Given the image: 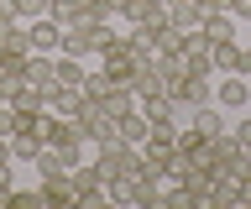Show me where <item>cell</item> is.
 <instances>
[{
    "label": "cell",
    "mask_w": 251,
    "mask_h": 209,
    "mask_svg": "<svg viewBox=\"0 0 251 209\" xmlns=\"http://www.w3.org/2000/svg\"><path fill=\"white\" fill-rule=\"evenodd\" d=\"M115 131H121V141H131V146H141L147 136H152V126H147V115H141V110L121 115V120H115Z\"/></svg>",
    "instance_id": "9a60e30c"
},
{
    "label": "cell",
    "mask_w": 251,
    "mask_h": 209,
    "mask_svg": "<svg viewBox=\"0 0 251 209\" xmlns=\"http://www.w3.org/2000/svg\"><path fill=\"white\" fill-rule=\"evenodd\" d=\"M84 73H89V68H84V58L58 52V84H78V89H84Z\"/></svg>",
    "instance_id": "e0dca14e"
},
{
    "label": "cell",
    "mask_w": 251,
    "mask_h": 209,
    "mask_svg": "<svg viewBox=\"0 0 251 209\" xmlns=\"http://www.w3.org/2000/svg\"><path fill=\"white\" fill-rule=\"evenodd\" d=\"M0 193H11V162H0Z\"/></svg>",
    "instance_id": "603a6c76"
},
{
    "label": "cell",
    "mask_w": 251,
    "mask_h": 209,
    "mask_svg": "<svg viewBox=\"0 0 251 209\" xmlns=\"http://www.w3.org/2000/svg\"><path fill=\"white\" fill-rule=\"evenodd\" d=\"M42 136H47V146H84V131H78V120H68V115H52V110H42Z\"/></svg>",
    "instance_id": "3957f363"
},
{
    "label": "cell",
    "mask_w": 251,
    "mask_h": 209,
    "mask_svg": "<svg viewBox=\"0 0 251 209\" xmlns=\"http://www.w3.org/2000/svg\"><path fill=\"white\" fill-rule=\"evenodd\" d=\"M199 32L209 37V42H230V37H235V16H230V11H204Z\"/></svg>",
    "instance_id": "7c38bea8"
},
{
    "label": "cell",
    "mask_w": 251,
    "mask_h": 209,
    "mask_svg": "<svg viewBox=\"0 0 251 209\" xmlns=\"http://www.w3.org/2000/svg\"><path fill=\"white\" fill-rule=\"evenodd\" d=\"M168 21L178 26V32H199V21H204V5H194V0H178V5H168Z\"/></svg>",
    "instance_id": "5bb4252c"
},
{
    "label": "cell",
    "mask_w": 251,
    "mask_h": 209,
    "mask_svg": "<svg viewBox=\"0 0 251 209\" xmlns=\"http://www.w3.org/2000/svg\"><path fill=\"white\" fill-rule=\"evenodd\" d=\"M100 105H105V110L115 115V120H121V115H131V110H136V94H131V84H115V89H110V94L100 99Z\"/></svg>",
    "instance_id": "2e32d148"
},
{
    "label": "cell",
    "mask_w": 251,
    "mask_h": 209,
    "mask_svg": "<svg viewBox=\"0 0 251 209\" xmlns=\"http://www.w3.org/2000/svg\"><path fill=\"white\" fill-rule=\"evenodd\" d=\"M110 89H115V79H110L105 68H89V73H84V94H89V99H105Z\"/></svg>",
    "instance_id": "ac0fdd59"
},
{
    "label": "cell",
    "mask_w": 251,
    "mask_h": 209,
    "mask_svg": "<svg viewBox=\"0 0 251 209\" xmlns=\"http://www.w3.org/2000/svg\"><path fill=\"white\" fill-rule=\"evenodd\" d=\"M42 146H47V136H42V115H37L31 126L11 131V157H16V162H37V157H42Z\"/></svg>",
    "instance_id": "8992f818"
},
{
    "label": "cell",
    "mask_w": 251,
    "mask_h": 209,
    "mask_svg": "<svg viewBox=\"0 0 251 209\" xmlns=\"http://www.w3.org/2000/svg\"><path fill=\"white\" fill-rule=\"evenodd\" d=\"M84 105H89V94H84L78 84H58V89H52V99H47V110H52V115H68V120H78V115H84Z\"/></svg>",
    "instance_id": "9c48e42d"
},
{
    "label": "cell",
    "mask_w": 251,
    "mask_h": 209,
    "mask_svg": "<svg viewBox=\"0 0 251 209\" xmlns=\"http://www.w3.org/2000/svg\"><path fill=\"white\" fill-rule=\"evenodd\" d=\"M47 16L58 21V26H74V21H78V5H74V0H52V11H47Z\"/></svg>",
    "instance_id": "ffe728a7"
},
{
    "label": "cell",
    "mask_w": 251,
    "mask_h": 209,
    "mask_svg": "<svg viewBox=\"0 0 251 209\" xmlns=\"http://www.w3.org/2000/svg\"><path fill=\"white\" fill-rule=\"evenodd\" d=\"M136 110L147 115V126H152V131H178V105H173L168 94H147V99H136Z\"/></svg>",
    "instance_id": "52a82bcc"
},
{
    "label": "cell",
    "mask_w": 251,
    "mask_h": 209,
    "mask_svg": "<svg viewBox=\"0 0 251 209\" xmlns=\"http://www.w3.org/2000/svg\"><path fill=\"white\" fill-rule=\"evenodd\" d=\"M215 105H220V110H246V105H251V79H241V73H220Z\"/></svg>",
    "instance_id": "5b68a950"
},
{
    "label": "cell",
    "mask_w": 251,
    "mask_h": 209,
    "mask_svg": "<svg viewBox=\"0 0 251 209\" xmlns=\"http://www.w3.org/2000/svg\"><path fill=\"white\" fill-rule=\"evenodd\" d=\"M168 5H178V0H162V11H168Z\"/></svg>",
    "instance_id": "d4e9b609"
},
{
    "label": "cell",
    "mask_w": 251,
    "mask_h": 209,
    "mask_svg": "<svg viewBox=\"0 0 251 209\" xmlns=\"http://www.w3.org/2000/svg\"><path fill=\"white\" fill-rule=\"evenodd\" d=\"M188 120H194V126H199L204 136H209V141H215V136H225V131H230V120H225V110H220L215 99H209V105H199V110L188 115Z\"/></svg>",
    "instance_id": "30bf717a"
},
{
    "label": "cell",
    "mask_w": 251,
    "mask_h": 209,
    "mask_svg": "<svg viewBox=\"0 0 251 209\" xmlns=\"http://www.w3.org/2000/svg\"><path fill=\"white\" fill-rule=\"evenodd\" d=\"M74 193H78V204H105V173L94 167V162H78L74 173Z\"/></svg>",
    "instance_id": "277c9868"
},
{
    "label": "cell",
    "mask_w": 251,
    "mask_h": 209,
    "mask_svg": "<svg viewBox=\"0 0 251 209\" xmlns=\"http://www.w3.org/2000/svg\"><path fill=\"white\" fill-rule=\"evenodd\" d=\"M241 52H246V47H241L235 37H230V42H215V47H209V63H215V73H235V68H241Z\"/></svg>",
    "instance_id": "4fadbf2b"
},
{
    "label": "cell",
    "mask_w": 251,
    "mask_h": 209,
    "mask_svg": "<svg viewBox=\"0 0 251 209\" xmlns=\"http://www.w3.org/2000/svg\"><path fill=\"white\" fill-rule=\"evenodd\" d=\"M230 16L235 21H251V0H230Z\"/></svg>",
    "instance_id": "7402d4cb"
},
{
    "label": "cell",
    "mask_w": 251,
    "mask_h": 209,
    "mask_svg": "<svg viewBox=\"0 0 251 209\" xmlns=\"http://www.w3.org/2000/svg\"><path fill=\"white\" fill-rule=\"evenodd\" d=\"M5 5H11V11H21V5H26V0H5Z\"/></svg>",
    "instance_id": "cb8c5ba5"
},
{
    "label": "cell",
    "mask_w": 251,
    "mask_h": 209,
    "mask_svg": "<svg viewBox=\"0 0 251 209\" xmlns=\"http://www.w3.org/2000/svg\"><path fill=\"white\" fill-rule=\"evenodd\" d=\"M230 136H235V141H241V146L251 152V115H241V120H235V131H230Z\"/></svg>",
    "instance_id": "44dd1931"
},
{
    "label": "cell",
    "mask_w": 251,
    "mask_h": 209,
    "mask_svg": "<svg viewBox=\"0 0 251 209\" xmlns=\"http://www.w3.org/2000/svg\"><path fill=\"white\" fill-rule=\"evenodd\" d=\"M94 167L105 173V183L131 178V173L141 167V146H131V141H110V146H100V152H94Z\"/></svg>",
    "instance_id": "6da1fadb"
},
{
    "label": "cell",
    "mask_w": 251,
    "mask_h": 209,
    "mask_svg": "<svg viewBox=\"0 0 251 209\" xmlns=\"http://www.w3.org/2000/svg\"><path fill=\"white\" fill-rule=\"evenodd\" d=\"M5 204H11V209H47L42 204V188H11V193H5Z\"/></svg>",
    "instance_id": "d6986e66"
},
{
    "label": "cell",
    "mask_w": 251,
    "mask_h": 209,
    "mask_svg": "<svg viewBox=\"0 0 251 209\" xmlns=\"http://www.w3.org/2000/svg\"><path fill=\"white\" fill-rule=\"evenodd\" d=\"M136 63H141V52L131 47L126 37H115V42H110V47L100 52V68H105V73H110L115 84H126V79H131V68H136Z\"/></svg>",
    "instance_id": "7a4b0ae2"
},
{
    "label": "cell",
    "mask_w": 251,
    "mask_h": 209,
    "mask_svg": "<svg viewBox=\"0 0 251 209\" xmlns=\"http://www.w3.org/2000/svg\"><path fill=\"white\" fill-rule=\"evenodd\" d=\"M26 32H31V52H47V58H58V52H63V26L52 16L26 21Z\"/></svg>",
    "instance_id": "ba28073f"
},
{
    "label": "cell",
    "mask_w": 251,
    "mask_h": 209,
    "mask_svg": "<svg viewBox=\"0 0 251 209\" xmlns=\"http://www.w3.org/2000/svg\"><path fill=\"white\" fill-rule=\"evenodd\" d=\"M42 204H78V193H74V178L68 173H52V178H42Z\"/></svg>",
    "instance_id": "8fae6325"
}]
</instances>
